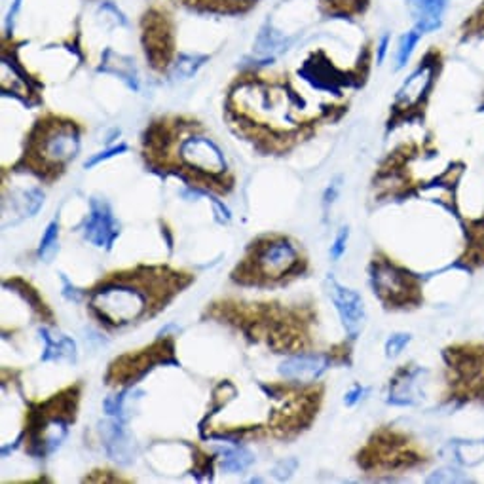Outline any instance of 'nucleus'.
<instances>
[{
	"label": "nucleus",
	"mask_w": 484,
	"mask_h": 484,
	"mask_svg": "<svg viewBox=\"0 0 484 484\" xmlns=\"http://www.w3.org/2000/svg\"><path fill=\"white\" fill-rule=\"evenodd\" d=\"M181 156L183 160L191 167H196L200 171H206V174H221L225 171V156L213 140L204 137H191L186 139L181 145Z\"/></svg>",
	"instance_id": "4"
},
{
	"label": "nucleus",
	"mask_w": 484,
	"mask_h": 484,
	"mask_svg": "<svg viewBox=\"0 0 484 484\" xmlns=\"http://www.w3.org/2000/svg\"><path fill=\"white\" fill-rule=\"evenodd\" d=\"M372 281H374V289L378 291L382 299L389 302L397 304L409 299V294H411L409 277L401 270L394 268L392 264H386V262L377 264V267H374Z\"/></svg>",
	"instance_id": "6"
},
{
	"label": "nucleus",
	"mask_w": 484,
	"mask_h": 484,
	"mask_svg": "<svg viewBox=\"0 0 484 484\" xmlns=\"http://www.w3.org/2000/svg\"><path fill=\"white\" fill-rule=\"evenodd\" d=\"M111 55L115 57V64H111V61L105 59V65H103V69H105L106 72L118 74V76L122 78V81L130 82V86H132V88H137L135 67H133V64H132V59H128V57H120V55H115L113 52H111Z\"/></svg>",
	"instance_id": "17"
},
{
	"label": "nucleus",
	"mask_w": 484,
	"mask_h": 484,
	"mask_svg": "<svg viewBox=\"0 0 484 484\" xmlns=\"http://www.w3.org/2000/svg\"><path fill=\"white\" fill-rule=\"evenodd\" d=\"M338 191H340V179H336L331 186H329V189H327V192H325V206H329V204H333V201H335V198L338 196Z\"/></svg>",
	"instance_id": "29"
},
{
	"label": "nucleus",
	"mask_w": 484,
	"mask_h": 484,
	"mask_svg": "<svg viewBox=\"0 0 484 484\" xmlns=\"http://www.w3.org/2000/svg\"><path fill=\"white\" fill-rule=\"evenodd\" d=\"M421 370H411V372H403V377L397 378L389 389V403L399 404V407H411V404H416L420 401V389H418V377Z\"/></svg>",
	"instance_id": "13"
},
{
	"label": "nucleus",
	"mask_w": 484,
	"mask_h": 484,
	"mask_svg": "<svg viewBox=\"0 0 484 484\" xmlns=\"http://www.w3.org/2000/svg\"><path fill=\"white\" fill-rule=\"evenodd\" d=\"M387 42H389V37H384V38L380 40V48H378V61H382V59H384V55H386V50H387Z\"/></svg>",
	"instance_id": "31"
},
{
	"label": "nucleus",
	"mask_w": 484,
	"mask_h": 484,
	"mask_svg": "<svg viewBox=\"0 0 484 484\" xmlns=\"http://www.w3.org/2000/svg\"><path fill=\"white\" fill-rule=\"evenodd\" d=\"M126 150H128V147H126V145H118V147L108 149V150H105V152H101V154H98V156H93V158H91L89 162H86V167H93V166H98L99 162L108 160V158H113V156H116V154H120V152H126Z\"/></svg>",
	"instance_id": "26"
},
{
	"label": "nucleus",
	"mask_w": 484,
	"mask_h": 484,
	"mask_svg": "<svg viewBox=\"0 0 484 484\" xmlns=\"http://www.w3.org/2000/svg\"><path fill=\"white\" fill-rule=\"evenodd\" d=\"M57 242H59V225L54 221L44 232L40 247H38V257L46 262H50L54 255L57 253Z\"/></svg>",
	"instance_id": "18"
},
{
	"label": "nucleus",
	"mask_w": 484,
	"mask_h": 484,
	"mask_svg": "<svg viewBox=\"0 0 484 484\" xmlns=\"http://www.w3.org/2000/svg\"><path fill=\"white\" fill-rule=\"evenodd\" d=\"M441 69L439 52H429L421 64L409 78L404 81L395 98V108L399 111H412L424 103L433 88V82Z\"/></svg>",
	"instance_id": "2"
},
{
	"label": "nucleus",
	"mask_w": 484,
	"mask_h": 484,
	"mask_svg": "<svg viewBox=\"0 0 484 484\" xmlns=\"http://www.w3.org/2000/svg\"><path fill=\"white\" fill-rule=\"evenodd\" d=\"M329 3H333V6L344 10V12L359 13L367 8L369 0H329Z\"/></svg>",
	"instance_id": "24"
},
{
	"label": "nucleus",
	"mask_w": 484,
	"mask_h": 484,
	"mask_svg": "<svg viewBox=\"0 0 484 484\" xmlns=\"http://www.w3.org/2000/svg\"><path fill=\"white\" fill-rule=\"evenodd\" d=\"M420 38H421V33H420L418 29L411 30V33H407V35H404L401 38L399 50H397V69H401V67H404V65L409 64V59H411L414 48L418 46Z\"/></svg>",
	"instance_id": "20"
},
{
	"label": "nucleus",
	"mask_w": 484,
	"mask_h": 484,
	"mask_svg": "<svg viewBox=\"0 0 484 484\" xmlns=\"http://www.w3.org/2000/svg\"><path fill=\"white\" fill-rule=\"evenodd\" d=\"M255 462L253 454L247 448H230L221 454V467L228 473H240Z\"/></svg>",
	"instance_id": "15"
},
{
	"label": "nucleus",
	"mask_w": 484,
	"mask_h": 484,
	"mask_svg": "<svg viewBox=\"0 0 484 484\" xmlns=\"http://www.w3.org/2000/svg\"><path fill=\"white\" fill-rule=\"evenodd\" d=\"M208 61L206 55H200V54H183L179 55L177 64L174 65V78H177V81H186V78H191L198 72V69L204 65Z\"/></svg>",
	"instance_id": "16"
},
{
	"label": "nucleus",
	"mask_w": 484,
	"mask_h": 484,
	"mask_svg": "<svg viewBox=\"0 0 484 484\" xmlns=\"http://www.w3.org/2000/svg\"><path fill=\"white\" fill-rule=\"evenodd\" d=\"M296 264V251L289 242H274L259 257V267L264 276H285Z\"/></svg>",
	"instance_id": "9"
},
{
	"label": "nucleus",
	"mask_w": 484,
	"mask_h": 484,
	"mask_svg": "<svg viewBox=\"0 0 484 484\" xmlns=\"http://www.w3.org/2000/svg\"><path fill=\"white\" fill-rule=\"evenodd\" d=\"M91 306L99 311L103 319L123 325L145 314L147 296L128 284L106 285L93 294Z\"/></svg>",
	"instance_id": "1"
},
{
	"label": "nucleus",
	"mask_w": 484,
	"mask_h": 484,
	"mask_svg": "<svg viewBox=\"0 0 484 484\" xmlns=\"http://www.w3.org/2000/svg\"><path fill=\"white\" fill-rule=\"evenodd\" d=\"M331 367L329 357L311 353V355H294L285 359L279 365V374L287 380L294 382H314L321 374Z\"/></svg>",
	"instance_id": "7"
},
{
	"label": "nucleus",
	"mask_w": 484,
	"mask_h": 484,
	"mask_svg": "<svg viewBox=\"0 0 484 484\" xmlns=\"http://www.w3.org/2000/svg\"><path fill=\"white\" fill-rule=\"evenodd\" d=\"M416 29L421 35L439 29L448 8V0H409Z\"/></svg>",
	"instance_id": "11"
},
{
	"label": "nucleus",
	"mask_w": 484,
	"mask_h": 484,
	"mask_svg": "<svg viewBox=\"0 0 484 484\" xmlns=\"http://www.w3.org/2000/svg\"><path fill=\"white\" fill-rule=\"evenodd\" d=\"M484 38V0L473 8V12L460 25V40L470 42Z\"/></svg>",
	"instance_id": "14"
},
{
	"label": "nucleus",
	"mask_w": 484,
	"mask_h": 484,
	"mask_svg": "<svg viewBox=\"0 0 484 484\" xmlns=\"http://www.w3.org/2000/svg\"><path fill=\"white\" fill-rule=\"evenodd\" d=\"M456 458L463 465H475L484 460V443L470 441L456 445Z\"/></svg>",
	"instance_id": "19"
},
{
	"label": "nucleus",
	"mask_w": 484,
	"mask_h": 484,
	"mask_svg": "<svg viewBox=\"0 0 484 484\" xmlns=\"http://www.w3.org/2000/svg\"><path fill=\"white\" fill-rule=\"evenodd\" d=\"M61 279H64V287H65L64 294L67 296V299H69V301H74V302L81 301V293H78V289L72 287V285L69 284V279H67V277H61Z\"/></svg>",
	"instance_id": "30"
},
{
	"label": "nucleus",
	"mask_w": 484,
	"mask_h": 484,
	"mask_svg": "<svg viewBox=\"0 0 484 484\" xmlns=\"http://www.w3.org/2000/svg\"><path fill=\"white\" fill-rule=\"evenodd\" d=\"M294 467H296V462L294 460H289L287 463L285 462H281V465L277 467V470H276V477L277 479H287L291 473V470H294Z\"/></svg>",
	"instance_id": "28"
},
{
	"label": "nucleus",
	"mask_w": 484,
	"mask_h": 484,
	"mask_svg": "<svg viewBox=\"0 0 484 484\" xmlns=\"http://www.w3.org/2000/svg\"><path fill=\"white\" fill-rule=\"evenodd\" d=\"M331 296H333L338 316L346 327V331L352 336H355L359 329H361L363 319H365V308H363L361 296H359L355 291L340 285L333 277H331Z\"/></svg>",
	"instance_id": "5"
},
{
	"label": "nucleus",
	"mask_w": 484,
	"mask_h": 484,
	"mask_svg": "<svg viewBox=\"0 0 484 484\" xmlns=\"http://www.w3.org/2000/svg\"><path fill=\"white\" fill-rule=\"evenodd\" d=\"M20 6H21V0H15V3H13V8L10 10V20L13 18V15H15V13H18V10H20Z\"/></svg>",
	"instance_id": "32"
},
{
	"label": "nucleus",
	"mask_w": 484,
	"mask_h": 484,
	"mask_svg": "<svg viewBox=\"0 0 484 484\" xmlns=\"http://www.w3.org/2000/svg\"><path fill=\"white\" fill-rule=\"evenodd\" d=\"M409 342H411L409 335H404V333L394 335L392 338L386 342V355L387 357H397L404 348H407Z\"/></svg>",
	"instance_id": "23"
},
{
	"label": "nucleus",
	"mask_w": 484,
	"mask_h": 484,
	"mask_svg": "<svg viewBox=\"0 0 484 484\" xmlns=\"http://www.w3.org/2000/svg\"><path fill=\"white\" fill-rule=\"evenodd\" d=\"M101 437L106 454L120 463H128L133 458V443L128 431L123 429L122 420H111L101 424Z\"/></svg>",
	"instance_id": "10"
},
{
	"label": "nucleus",
	"mask_w": 484,
	"mask_h": 484,
	"mask_svg": "<svg viewBox=\"0 0 484 484\" xmlns=\"http://www.w3.org/2000/svg\"><path fill=\"white\" fill-rule=\"evenodd\" d=\"M365 392H367L365 387H361V386H355L353 389H350V392L346 394L344 403L348 404V407H353V404H355L357 401H361V397L365 395Z\"/></svg>",
	"instance_id": "27"
},
{
	"label": "nucleus",
	"mask_w": 484,
	"mask_h": 484,
	"mask_svg": "<svg viewBox=\"0 0 484 484\" xmlns=\"http://www.w3.org/2000/svg\"><path fill=\"white\" fill-rule=\"evenodd\" d=\"M284 46H285L284 38L277 37L276 33H272V30H264V33L259 37L255 48H257L259 55L268 57V55H274L279 50H284Z\"/></svg>",
	"instance_id": "21"
},
{
	"label": "nucleus",
	"mask_w": 484,
	"mask_h": 484,
	"mask_svg": "<svg viewBox=\"0 0 484 484\" xmlns=\"http://www.w3.org/2000/svg\"><path fill=\"white\" fill-rule=\"evenodd\" d=\"M348 236H350L348 228H342V230L338 232V236H336V240H335V245L331 247V257H333L335 260H338L342 255H344V251H346V243H348Z\"/></svg>",
	"instance_id": "25"
},
{
	"label": "nucleus",
	"mask_w": 484,
	"mask_h": 484,
	"mask_svg": "<svg viewBox=\"0 0 484 484\" xmlns=\"http://www.w3.org/2000/svg\"><path fill=\"white\" fill-rule=\"evenodd\" d=\"M78 149H81V140H78V133L72 128H55L46 133L40 150L46 160L57 164L74 158Z\"/></svg>",
	"instance_id": "8"
},
{
	"label": "nucleus",
	"mask_w": 484,
	"mask_h": 484,
	"mask_svg": "<svg viewBox=\"0 0 484 484\" xmlns=\"http://www.w3.org/2000/svg\"><path fill=\"white\" fill-rule=\"evenodd\" d=\"M44 338V353L42 361H69L72 363L76 359V344L74 340L64 335H54L48 329H40Z\"/></svg>",
	"instance_id": "12"
},
{
	"label": "nucleus",
	"mask_w": 484,
	"mask_h": 484,
	"mask_svg": "<svg viewBox=\"0 0 484 484\" xmlns=\"http://www.w3.org/2000/svg\"><path fill=\"white\" fill-rule=\"evenodd\" d=\"M118 234L120 226L106 201L91 200V209L84 225V238L96 247L108 249L113 247Z\"/></svg>",
	"instance_id": "3"
},
{
	"label": "nucleus",
	"mask_w": 484,
	"mask_h": 484,
	"mask_svg": "<svg viewBox=\"0 0 484 484\" xmlns=\"http://www.w3.org/2000/svg\"><path fill=\"white\" fill-rule=\"evenodd\" d=\"M42 201H44V194L38 191V189H30V191H25L23 192V213L27 217H33L35 213H38V209L42 208Z\"/></svg>",
	"instance_id": "22"
}]
</instances>
